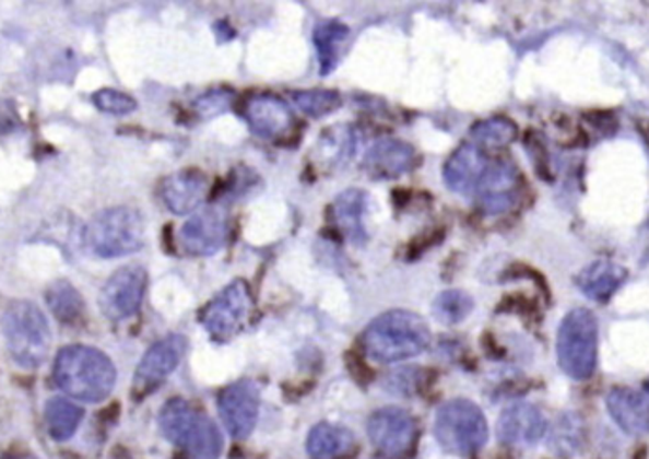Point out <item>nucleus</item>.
Returning <instances> with one entry per match:
<instances>
[{"label": "nucleus", "instance_id": "7c9ffc66", "mask_svg": "<svg viewBox=\"0 0 649 459\" xmlns=\"http://www.w3.org/2000/svg\"><path fill=\"white\" fill-rule=\"evenodd\" d=\"M92 99H94L95 107L99 108L102 113H107V115H130L138 108V103L133 97L122 94L118 90H110V87H103L99 92H95Z\"/></svg>", "mask_w": 649, "mask_h": 459}, {"label": "nucleus", "instance_id": "0eeeda50", "mask_svg": "<svg viewBox=\"0 0 649 459\" xmlns=\"http://www.w3.org/2000/svg\"><path fill=\"white\" fill-rule=\"evenodd\" d=\"M435 438L447 452L469 456L486 445L488 422L475 402L455 399L442 404L437 412Z\"/></svg>", "mask_w": 649, "mask_h": 459}, {"label": "nucleus", "instance_id": "6e6552de", "mask_svg": "<svg viewBox=\"0 0 649 459\" xmlns=\"http://www.w3.org/2000/svg\"><path fill=\"white\" fill-rule=\"evenodd\" d=\"M251 311V289L246 281L236 280L202 309L200 321L213 340L226 342L246 327Z\"/></svg>", "mask_w": 649, "mask_h": 459}, {"label": "nucleus", "instance_id": "393cba45", "mask_svg": "<svg viewBox=\"0 0 649 459\" xmlns=\"http://www.w3.org/2000/svg\"><path fill=\"white\" fill-rule=\"evenodd\" d=\"M347 36H350V30L340 22L319 23L314 31V44L318 50L321 76H329L339 66L340 50H342V44L346 43Z\"/></svg>", "mask_w": 649, "mask_h": 459}, {"label": "nucleus", "instance_id": "72a5a7b5", "mask_svg": "<svg viewBox=\"0 0 649 459\" xmlns=\"http://www.w3.org/2000/svg\"><path fill=\"white\" fill-rule=\"evenodd\" d=\"M390 386L396 393L409 395L418 386V370H397L390 378Z\"/></svg>", "mask_w": 649, "mask_h": 459}, {"label": "nucleus", "instance_id": "cd10ccee", "mask_svg": "<svg viewBox=\"0 0 649 459\" xmlns=\"http://www.w3.org/2000/svg\"><path fill=\"white\" fill-rule=\"evenodd\" d=\"M471 136L475 137L479 143L488 146H505L517 139V123L507 116H492L483 122L475 123Z\"/></svg>", "mask_w": 649, "mask_h": 459}, {"label": "nucleus", "instance_id": "4468645a", "mask_svg": "<svg viewBox=\"0 0 649 459\" xmlns=\"http://www.w3.org/2000/svg\"><path fill=\"white\" fill-rule=\"evenodd\" d=\"M520 195V173L517 165L498 160L488 164L475 187L476 203L486 215H502L517 203Z\"/></svg>", "mask_w": 649, "mask_h": 459}, {"label": "nucleus", "instance_id": "bb28decb", "mask_svg": "<svg viewBox=\"0 0 649 459\" xmlns=\"http://www.w3.org/2000/svg\"><path fill=\"white\" fill-rule=\"evenodd\" d=\"M475 308L473 298L460 289H450L433 301V316L445 325L462 323Z\"/></svg>", "mask_w": 649, "mask_h": 459}, {"label": "nucleus", "instance_id": "ddd939ff", "mask_svg": "<svg viewBox=\"0 0 649 459\" xmlns=\"http://www.w3.org/2000/svg\"><path fill=\"white\" fill-rule=\"evenodd\" d=\"M187 338L180 334H169L160 342L151 345L139 363L133 376V391L139 397L151 393L172 376L175 368L187 353Z\"/></svg>", "mask_w": 649, "mask_h": 459}, {"label": "nucleus", "instance_id": "a878e982", "mask_svg": "<svg viewBox=\"0 0 649 459\" xmlns=\"http://www.w3.org/2000/svg\"><path fill=\"white\" fill-rule=\"evenodd\" d=\"M46 302L58 321L66 325L76 323L84 314V301L79 289L72 287L67 280H58L46 289Z\"/></svg>", "mask_w": 649, "mask_h": 459}, {"label": "nucleus", "instance_id": "c756f323", "mask_svg": "<svg viewBox=\"0 0 649 459\" xmlns=\"http://www.w3.org/2000/svg\"><path fill=\"white\" fill-rule=\"evenodd\" d=\"M319 151H321V160L327 162H334V164L347 162L355 151L354 131L347 128H331V131H327L321 137Z\"/></svg>", "mask_w": 649, "mask_h": 459}, {"label": "nucleus", "instance_id": "a211bd4d", "mask_svg": "<svg viewBox=\"0 0 649 459\" xmlns=\"http://www.w3.org/2000/svg\"><path fill=\"white\" fill-rule=\"evenodd\" d=\"M208 195V179L196 169L174 173L160 185V198L174 215H187L200 208Z\"/></svg>", "mask_w": 649, "mask_h": 459}, {"label": "nucleus", "instance_id": "f257e3e1", "mask_svg": "<svg viewBox=\"0 0 649 459\" xmlns=\"http://www.w3.org/2000/svg\"><path fill=\"white\" fill-rule=\"evenodd\" d=\"M54 380L74 401L102 402L113 393L116 366L108 355L90 345H67L54 363Z\"/></svg>", "mask_w": 649, "mask_h": 459}, {"label": "nucleus", "instance_id": "473e14b6", "mask_svg": "<svg viewBox=\"0 0 649 459\" xmlns=\"http://www.w3.org/2000/svg\"><path fill=\"white\" fill-rule=\"evenodd\" d=\"M232 92L228 90H213L196 101V113L200 116H216L231 107Z\"/></svg>", "mask_w": 649, "mask_h": 459}, {"label": "nucleus", "instance_id": "7ed1b4c3", "mask_svg": "<svg viewBox=\"0 0 649 459\" xmlns=\"http://www.w3.org/2000/svg\"><path fill=\"white\" fill-rule=\"evenodd\" d=\"M158 425L162 435L188 459H219L223 452V433L215 422L185 399L167 401L160 410Z\"/></svg>", "mask_w": 649, "mask_h": 459}, {"label": "nucleus", "instance_id": "dca6fc26", "mask_svg": "<svg viewBox=\"0 0 649 459\" xmlns=\"http://www.w3.org/2000/svg\"><path fill=\"white\" fill-rule=\"evenodd\" d=\"M416 165V151L399 139H382L373 144L363 160V172L375 180L397 179L412 172Z\"/></svg>", "mask_w": 649, "mask_h": 459}, {"label": "nucleus", "instance_id": "1a4fd4ad", "mask_svg": "<svg viewBox=\"0 0 649 459\" xmlns=\"http://www.w3.org/2000/svg\"><path fill=\"white\" fill-rule=\"evenodd\" d=\"M367 433L370 443L382 456L403 459L414 450L418 427L406 410L386 407L368 417Z\"/></svg>", "mask_w": 649, "mask_h": 459}, {"label": "nucleus", "instance_id": "9b49d317", "mask_svg": "<svg viewBox=\"0 0 649 459\" xmlns=\"http://www.w3.org/2000/svg\"><path fill=\"white\" fill-rule=\"evenodd\" d=\"M231 236V221L226 209L208 205L198 209L180 228L179 239L188 255L208 257L221 251Z\"/></svg>", "mask_w": 649, "mask_h": 459}, {"label": "nucleus", "instance_id": "c9c22d12", "mask_svg": "<svg viewBox=\"0 0 649 459\" xmlns=\"http://www.w3.org/2000/svg\"><path fill=\"white\" fill-rule=\"evenodd\" d=\"M648 391H649V381H648Z\"/></svg>", "mask_w": 649, "mask_h": 459}, {"label": "nucleus", "instance_id": "39448f33", "mask_svg": "<svg viewBox=\"0 0 649 459\" xmlns=\"http://www.w3.org/2000/svg\"><path fill=\"white\" fill-rule=\"evenodd\" d=\"M556 360L571 380H587L599 361V321L592 311L571 309L556 334Z\"/></svg>", "mask_w": 649, "mask_h": 459}, {"label": "nucleus", "instance_id": "5701e85b", "mask_svg": "<svg viewBox=\"0 0 649 459\" xmlns=\"http://www.w3.org/2000/svg\"><path fill=\"white\" fill-rule=\"evenodd\" d=\"M354 446V433L342 425L318 424L306 438V450L311 459L344 458Z\"/></svg>", "mask_w": 649, "mask_h": 459}, {"label": "nucleus", "instance_id": "412c9836", "mask_svg": "<svg viewBox=\"0 0 649 459\" xmlns=\"http://www.w3.org/2000/svg\"><path fill=\"white\" fill-rule=\"evenodd\" d=\"M486 167H488V160L481 146L462 144L445 164L442 179L452 192L458 195L469 192V190H475Z\"/></svg>", "mask_w": 649, "mask_h": 459}, {"label": "nucleus", "instance_id": "4be33fe9", "mask_svg": "<svg viewBox=\"0 0 649 459\" xmlns=\"http://www.w3.org/2000/svg\"><path fill=\"white\" fill-rule=\"evenodd\" d=\"M367 205V195L357 188H347L334 201V221L347 242L354 245L367 244L368 234L363 221Z\"/></svg>", "mask_w": 649, "mask_h": 459}, {"label": "nucleus", "instance_id": "423d86ee", "mask_svg": "<svg viewBox=\"0 0 649 459\" xmlns=\"http://www.w3.org/2000/svg\"><path fill=\"white\" fill-rule=\"evenodd\" d=\"M84 242L95 257L118 259L138 252L144 244V219L138 209L108 208L87 223Z\"/></svg>", "mask_w": 649, "mask_h": 459}, {"label": "nucleus", "instance_id": "9d476101", "mask_svg": "<svg viewBox=\"0 0 649 459\" xmlns=\"http://www.w3.org/2000/svg\"><path fill=\"white\" fill-rule=\"evenodd\" d=\"M149 273L143 266H123L116 270L99 293V308L110 321H123L135 316L143 304Z\"/></svg>", "mask_w": 649, "mask_h": 459}, {"label": "nucleus", "instance_id": "20e7f679", "mask_svg": "<svg viewBox=\"0 0 649 459\" xmlns=\"http://www.w3.org/2000/svg\"><path fill=\"white\" fill-rule=\"evenodd\" d=\"M8 353L15 365L33 370L43 365L51 348V330L43 309L30 301H15L0 319Z\"/></svg>", "mask_w": 649, "mask_h": 459}, {"label": "nucleus", "instance_id": "f3484780", "mask_svg": "<svg viewBox=\"0 0 649 459\" xmlns=\"http://www.w3.org/2000/svg\"><path fill=\"white\" fill-rule=\"evenodd\" d=\"M547 429V422L540 409L530 402H517L502 412L498 420V438L504 445L534 446Z\"/></svg>", "mask_w": 649, "mask_h": 459}, {"label": "nucleus", "instance_id": "f704fd0d", "mask_svg": "<svg viewBox=\"0 0 649 459\" xmlns=\"http://www.w3.org/2000/svg\"><path fill=\"white\" fill-rule=\"evenodd\" d=\"M4 459H38L33 454H14V456H10V458Z\"/></svg>", "mask_w": 649, "mask_h": 459}, {"label": "nucleus", "instance_id": "2eb2a0df", "mask_svg": "<svg viewBox=\"0 0 649 459\" xmlns=\"http://www.w3.org/2000/svg\"><path fill=\"white\" fill-rule=\"evenodd\" d=\"M247 123L252 133L262 139H282L295 126V116L287 103L275 95H255L244 108Z\"/></svg>", "mask_w": 649, "mask_h": 459}, {"label": "nucleus", "instance_id": "c85d7f7f", "mask_svg": "<svg viewBox=\"0 0 649 459\" xmlns=\"http://www.w3.org/2000/svg\"><path fill=\"white\" fill-rule=\"evenodd\" d=\"M296 107L311 118H323L331 115L342 105V97L334 90H306L293 94Z\"/></svg>", "mask_w": 649, "mask_h": 459}, {"label": "nucleus", "instance_id": "2f4dec72", "mask_svg": "<svg viewBox=\"0 0 649 459\" xmlns=\"http://www.w3.org/2000/svg\"><path fill=\"white\" fill-rule=\"evenodd\" d=\"M583 440V429L577 416H564L558 420L555 431H553V445L558 448V452H576L577 446Z\"/></svg>", "mask_w": 649, "mask_h": 459}, {"label": "nucleus", "instance_id": "aec40b11", "mask_svg": "<svg viewBox=\"0 0 649 459\" xmlns=\"http://www.w3.org/2000/svg\"><path fill=\"white\" fill-rule=\"evenodd\" d=\"M627 278L628 272L625 266L617 264L613 260L599 259L585 266L583 270L577 273L574 283L587 298L594 302H607L623 287Z\"/></svg>", "mask_w": 649, "mask_h": 459}, {"label": "nucleus", "instance_id": "f8f14e48", "mask_svg": "<svg viewBox=\"0 0 649 459\" xmlns=\"http://www.w3.org/2000/svg\"><path fill=\"white\" fill-rule=\"evenodd\" d=\"M219 414L234 438H247L259 422L260 391L251 380H239L219 395Z\"/></svg>", "mask_w": 649, "mask_h": 459}, {"label": "nucleus", "instance_id": "6ab92c4d", "mask_svg": "<svg viewBox=\"0 0 649 459\" xmlns=\"http://www.w3.org/2000/svg\"><path fill=\"white\" fill-rule=\"evenodd\" d=\"M613 422L633 437L649 435V397L630 388H615L606 399Z\"/></svg>", "mask_w": 649, "mask_h": 459}, {"label": "nucleus", "instance_id": "f03ea898", "mask_svg": "<svg viewBox=\"0 0 649 459\" xmlns=\"http://www.w3.org/2000/svg\"><path fill=\"white\" fill-rule=\"evenodd\" d=\"M432 344V330L422 317L393 309L370 321L363 334V348L378 363H399L426 352Z\"/></svg>", "mask_w": 649, "mask_h": 459}, {"label": "nucleus", "instance_id": "b1692460", "mask_svg": "<svg viewBox=\"0 0 649 459\" xmlns=\"http://www.w3.org/2000/svg\"><path fill=\"white\" fill-rule=\"evenodd\" d=\"M84 420V410L76 402L69 401L66 397H54L46 402L44 422L48 427L50 437L56 443H66L79 431Z\"/></svg>", "mask_w": 649, "mask_h": 459}]
</instances>
